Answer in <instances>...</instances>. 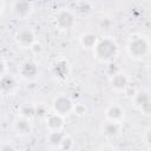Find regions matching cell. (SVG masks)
<instances>
[{
	"mask_svg": "<svg viewBox=\"0 0 151 151\" xmlns=\"http://www.w3.org/2000/svg\"><path fill=\"white\" fill-rule=\"evenodd\" d=\"M73 110L72 100L66 96H59L53 100V111L57 114L64 116L70 113Z\"/></svg>",
	"mask_w": 151,
	"mask_h": 151,
	"instance_id": "obj_4",
	"label": "cell"
},
{
	"mask_svg": "<svg viewBox=\"0 0 151 151\" xmlns=\"http://www.w3.org/2000/svg\"><path fill=\"white\" fill-rule=\"evenodd\" d=\"M20 113H21V117L22 118L29 119V118H32V117L35 116V106L32 105V104H25L20 109Z\"/></svg>",
	"mask_w": 151,
	"mask_h": 151,
	"instance_id": "obj_17",
	"label": "cell"
},
{
	"mask_svg": "<svg viewBox=\"0 0 151 151\" xmlns=\"http://www.w3.org/2000/svg\"><path fill=\"white\" fill-rule=\"evenodd\" d=\"M4 71H5V64H4L2 60L0 59V77L4 76Z\"/></svg>",
	"mask_w": 151,
	"mask_h": 151,
	"instance_id": "obj_25",
	"label": "cell"
},
{
	"mask_svg": "<svg viewBox=\"0 0 151 151\" xmlns=\"http://www.w3.org/2000/svg\"><path fill=\"white\" fill-rule=\"evenodd\" d=\"M17 87V81L12 76L4 74L0 77V91L4 93H11Z\"/></svg>",
	"mask_w": 151,
	"mask_h": 151,
	"instance_id": "obj_13",
	"label": "cell"
},
{
	"mask_svg": "<svg viewBox=\"0 0 151 151\" xmlns=\"http://www.w3.org/2000/svg\"><path fill=\"white\" fill-rule=\"evenodd\" d=\"M38 72H39L38 66L33 61H26L20 67V74H21V77L25 78V79H28V80L34 79L38 76Z\"/></svg>",
	"mask_w": 151,
	"mask_h": 151,
	"instance_id": "obj_9",
	"label": "cell"
},
{
	"mask_svg": "<svg viewBox=\"0 0 151 151\" xmlns=\"http://www.w3.org/2000/svg\"><path fill=\"white\" fill-rule=\"evenodd\" d=\"M127 52L131 58L140 59L145 57L149 52V42L144 37L136 35L132 37L127 44Z\"/></svg>",
	"mask_w": 151,
	"mask_h": 151,
	"instance_id": "obj_2",
	"label": "cell"
},
{
	"mask_svg": "<svg viewBox=\"0 0 151 151\" xmlns=\"http://www.w3.org/2000/svg\"><path fill=\"white\" fill-rule=\"evenodd\" d=\"M14 130L17 133L19 134H28L31 131H32V125L29 123V119H26V118H19L15 120L14 123Z\"/></svg>",
	"mask_w": 151,
	"mask_h": 151,
	"instance_id": "obj_14",
	"label": "cell"
},
{
	"mask_svg": "<svg viewBox=\"0 0 151 151\" xmlns=\"http://www.w3.org/2000/svg\"><path fill=\"white\" fill-rule=\"evenodd\" d=\"M93 48L96 57L101 61H110L118 53V46L116 41L110 38H104L98 40Z\"/></svg>",
	"mask_w": 151,
	"mask_h": 151,
	"instance_id": "obj_1",
	"label": "cell"
},
{
	"mask_svg": "<svg viewBox=\"0 0 151 151\" xmlns=\"http://www.w3.org/2000/svg\"><path fill=\"white\" fill-rule=\"evenodd\" d=\"M59 147L63 149L64 151H70L73 147V140H72V138L68 137V136H65V138L63 139V142H61V144H60Z\"/></svg>",
	"mask_w": 151,
	"mask_h": 151,
	"instance_id": "obj_19",
	"label": "cell"
},
{
	"mask_svg": "<svg viewBox=\"0 0 151 151\" xmlns=\"http://www.w3.org/2000/svg\"><path fill=\"white\" fill-rule=\"evenodd\" d=\"M98 151H116V149H114V147H112V146L105 145V146L99 147V149H98Z\"/></svg>",
	"mask_w": 151,
	"mask_h": 151,
	"instance_id": "obj_24",
	"label": "cell"
},
{
	"mask_svg": "<svg viewBox=\"0 0 151 151\" xmlns=\"http://www.w3.org/2000/svg\"><path fill=\"white\" fill-rule=\"evenodd\" d=\"M134 104L136 106L145 114L151 112V98L147 91H139L134 93Z\"/></svg>",
	"mask_w": 151,
	"mask_h": 151,
	"instance_id": "obj_5",
	"label": "cell"
},
{
	"mask_svg": "<svg viewBox=\"0 0 151 151\" xmlns=\"http://www.w3.org/2000/svg\"><path fill=\"white\" fill-rule=\"evenodd\" d=\"M76 22L74 14L68 9L60 11L55 17V25L60 29H70Z\"/></svg>",
	"mask_w": 151,
	"mask_h": 151,
	"instance_id": "obj_3",
	"label": "cell"
},
{
	"mask_svg": "<svg viewBox=\"0 0 151 151\" xmlns=\"http://www.w3.org/2000/svg\"><path fill=\"white\" fill-rule=\"evenodd\" d=\"M0 151H17V150H15V147H14L12 144H9V143H6V144L1 145V147H0Z\"/></svg>",
	"mask_w": 151,
	"mask_h": 151,
	"instance_id": "obj_23",
	"label": "cell"
},
{
	"mask_svg": "<svg viewBox=\"0 0 151 151\" xmlns=\"http://www.w3.org/2000/svg\"><path fill=\"white\" fill-rule=\"evenodd\" d=\"M35 116L39 117V118H45L48 116V112H47V107L45 105H38L35 106Z\"/></svg>",
	"mask_w": 151,
	"mask_h": 151,
	"instance_id": "obj_20",
	"label": "cell"
},
{
	"mask_svg": "<svg viewBox=\"0 0 151 151\" xmlns=\"http://www.w3.org/2000/svg\"><path fill=\"white\" fill-rule=\"evenodd\" d=\"M65 133H63L61 131H51L48 137H47V140H48V144L52 145V146H55V147H59L63 139L65 138Z\"/></svg>",
	"mask_w": 151,
	"mask_h": 151,
	"instance_id": "obj_15",
	"label": "cell"
},
{
	"mask_svg": "<svg viewBox=\"0 0 151 151\" xmlns=\"http://www.w3.org/2000/svg\"><path fill=\"white\" fill-rule=\"evenodd\" d=\"M46 125L50 129V131H60V129L64 125V119L63 116L52 113L46 117Z\"/></svg>",
	"mask_w": 151,
	"mask_h": 151,
	"instance_id": "obj_12",
	"label": "cell"
},
{
	"mask_svg": "<svg viewBox=\"0 0 151 151\" xmlns=\"http://www.w3.org/2000/svg\"><path fill=\"white\" fill-rule=\"evenodd\" d=\"M73 7L77 12H88L91 9V4L85 2V1H80V2H76L73 4Z\"/></svg>",
	"mask_w": 151,
	"mask_h": 151,
	"instance_id": "obj_18",
	"label": "cell"
},
{
	"mask_svg": "<svg viewBox=\"0 0 151 151\" xmlns=\"http://www.w3.org/2000/svg\"><path fill=\"white\" fill-rule=\"evenodd\" d=\"M106 118L107 120H112V122H119L124 118V110L120 105L118 104H111L107 109H106Z\"/></svg>",
	"mask_w": 151,
	"mask_h": 151,
	"instance_id": "obj_10",
	"label": "cell"
},
{
	"mask_svg": "<svg viewBox=\"0 0 151 151\" xmlns=\"http://www.w3.org/2000/svg\"><path fill=\"white\" fill-rule=\"evenodd\" d=\"M2 8H4V2H2V1H0V13H1Z\"/></svg>",
	"mask_w": 151,
	"mask_h": 151,
	"instance_id": "obj_27",
	"label": "cell"
},
{
	"mask_svg": "<svg viewBox=\"0 0 151 151\" xmlns=\"http://www.w3.org/2000/svg\"><path fill=\"white\" fill-rule=\"evenodd\" d=\"M110 84L111 86L117 90V91H125L130 85H129V78L125 73L123 72H118L116 74H113L111 77V80H110Z\"/></svg>",
	"mask_w": 151,
	"mask_h": 151,
	"instance_id": "obj_8",
	"label": "cell"
},
{
	"mask_svg": "<svg viewBox=\"0 0 151 151\" xmlns=\"http://www.w3.org/2000/svg\"><path fill=\"white\" fill-rule=\"evenodd\" d=\"M122 130V125L119 122H112V120H105L101 126H100V131L101 133L107 137V138H113L117 137L119 134Z\"/></svg>",
	"mask_w": 151,
	"mask_h": 151,
	"instance_id": "obj_7",
	"label": "cell"
},
{
	"mask_svg": "<svg viewBox=\"0 0 151 151\" xmlns=\"http://www.w3.org/2000/svg\"><path fill=\"white\" fill-rule=\"evenodd\" d=\"M29 48H31L32 52L35 53V54H38V53H40V52L42 51V46H41V44H39V42H37V41H35Z\"/></svg>",
	"mask_w": 151,
	"mask_h": 151,
	"instance_id": "obj_22",
	"label": "cell"
},
{
	"mask_svg": "<svg viewBox=\"0 0 151 151\" xmlns=\"http://www.w3.org/2000/svg\"><path fill=\"white\" fill-rule=\"evenodd\" d=\"M149 143H150V130L146 131V144L149 145Z\"/></svg>",
	"mask_w": 151,
	"mask_h": 151,
	"instance_id": "obj_26",
	"label": "cell"
},
{
	"mask_svg": "<svg viewBox=\"0 0 151 151\" xmlns=\"http://www.w3.org/2000/svg\"><path fill=\"white\" fill-rule=\"evenodd\" d=\"M15 39H17V42L21 47H31L35 42V34L33 33L32 29L24 28L17 33Z\"/></svg>",
	"mask_w": 151,
	"mask_h": 151,
	"instance_id": "obj_6",
	"label": "cell"
},
{
	"mask_svg": "<svg viewBox=\"0 0 151 151\" xmlns=\"http://www.w3.org/2000/svg\"><path fill=\"white\" fill-rule=\"evenodd\" d=\"M73 111L78 116H84L86 113V106L84 104H76L73 106Z\"/></svg>",
	"mask_w": 151,
	"mask_h": 151,
	"instance_id": "obj_21",
	"label": "cell"
},
{
	"mask_svg": "<svg viewBox=\"0 0 151 151\" xmlns=\"http://www.w3.org/2000/svg\"><path fill=\"white\" fill-rule=\"evenodd\" d=\"M13 9L18 18H26L27 15L31 14L33 9V5L32 2H27V1H18L14 4Z\"/></svg>",
	"mask_w": 151,
	"mask_h": 151,
	"instance_id": "obj_11",
	"label": "cell"
},
{
	"mask_svg": "<svg viewBox=\"0 0 151 151\" xmlns=\"http://www.w3.org/2000/svg\"><path fill=\"white\" fill-rule=\"evenodd\" d=\"M98 39H97V35L93 34V33H86L84 34L81 38H80V42L84 47H87V48H91V47H94V45L97 44Z\"/></svg>",
	"mask_w": 151,
	"mask_h": 151,
	"instance_id": "obj_16",
	"label": "cell"
}]
</instances>
